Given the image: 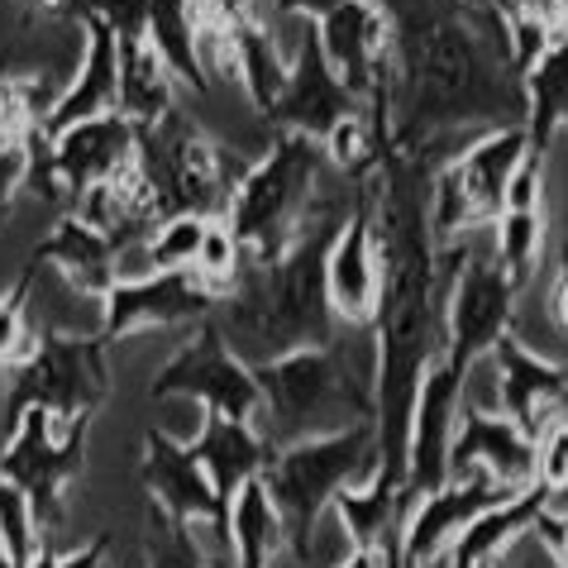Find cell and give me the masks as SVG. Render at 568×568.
I'll return each mask as SVG.
<instances>
[{"label":"cell","instance_id":"1","mask_svg":"<svg viewBox=\"0 0 568 568\" xmlns=\"http://www.w3.org/2000/svg\"><path fill=\"white\" fill-rule=\"evenodd\" d=\"M387 24L392 149L435 153L464 124H520L526 91L497 6L473 0H373Z\"/></svg>","mask_w":568,"mask_h":568},{"label":"cell","instance_id":"2","mask_svg":"<svg viewBox=\"0 0 568 568\" xmlns=\"http://www.w3.org/2000/svg\"><path fill=\"white\" fill-rule=\"evenodd\" d=\"M435 153L387 149L377 163V373H373V430H377V478L406 487V435L420 377L445 349V287L439 244L430 234V178Z\"/></svg>","mask_w":568,"mask_h":568},{"label":"cell","instance_id":"3","mask_svg":"<svg viewBox=\"0 0 568 568\" xmlns=\"http://www.w3.org/2000/svg\"><path fill=\"white\" fill-rule=\"evenodd\" d=\"M349 201H315L311 220L287 254L273 263H244L234 292L220 302L225 306L220 335L248 368L292 349H329L335 344V311L325 302V258L339 225L349 220Z\"/></svg>","mask_w":568,"mask_h":568},{"label":"cell","instance_id":"4","mask_svg":"<svg viewBox=\"0 0 568 568\" xmlns=\"http://www.w3.org/2000/svg\"><path fill=\"white\" fill-rule=\"evenodd\" d=\"M325 153L302 134H273V144L254 168L240 172L225 211L230 234L240 240L248 263H273L292 248L302 225L315 211Z\"/></svg>","mask_w":568,"mask_h":568},{"label":"cell","instance_id":"5","mask_svg":"<svg viewBox=\"0 0 568 568\" xmlns=\"http://www.w3.org/2000/svg\"><path fill=\"white\" fill-rule=\"evenodd\" d=\"M254 377L263 392L258 420L267 425V449L373 420V387L358 383L335 349H292L258 363Z\"/></svg>","mask_w":568,"mask_h":568},{"label":"cell","instance_id":"6","mask_svg":"<svg viewBox=\"0 0 568 568\" xmlns=\"http://www.w3.org/2000/svg\"><path fill=\"white\" fill-rule=\"evenodd\" d=\"M377 468V430L373 420L344 425V430L315 435V439H296L267 454L263 483L273 493L277 511H282V530L287 545L296 549V559H311V540H315V520L329 511L344 487H354L363 473Z\"/></svg>","mask_w":568,"mask_h":568},{"label":"cell","instance_id":"7","mask_svg":"<svg viewBox=\"0 0 568 568\" xmlns=\"http://www.w3.org/2000/svg\"><path fill=\"white\" fill-rule=\"evenodd\" d=\"M134 163L153 192L158 220H168V215L225 220L240 172H230L225 153L186 115H178V110H172L163 124H153V130H139Z\"/></svg>","mask_w":568,"mask_h":568},{"label":"cell","instance_id":"8","mask_svg":"<svg viewBox=\"0 0 568 568\" xmlns=\"http://www.w3.org/2000/svg\"><path fill=\"white\" fill-rule=\"evenodd\" d=\"M105 402H110L105 344L97 335L43 329L29 344V354L10 368L6 420L14 425L24 412H49L58 420H77V416H97Z\"/></svg>","mask_w":568,"mask_h":568},{"label":"cell","instance_id":"9","mask_svg":"<svg viewBox=\"0 0 568 568\" xmlns=\"http://www.w3.org/2000/svg\"><path fill=\"white\" fill-rule=\"evenodd\" d=\"M87 435L91 416L58 420L49 412H24L10 425V439L0 449V478L24 493L39 535H53L68 520V487L87 468Z\"/></svg>","mask_w":568,"mask_h":568},{"label":"cell","instance_id":"10","mask_svg":"<svg viewBox=\"0 0 568 568\" xmlns=\"http://www.w3.org/2000/svg\"><path fill=\"white\" fill-rule=\"evenodd\" d=\"M526 130L501 124L473 139L464 153H454L445 168L430 178V234L435 244H454L468 230H483L501 215V196L516 163L526 158Z\"/></svg>","mask_w":568,"mask_h":568},{"label":"cell","instance_id":"11","mask_svg":"<svg viewBox=\"0 0 568 568\" xmlns=\"http://www.w3.org/2000/svg\"><path fill=\"white\" fill-rule=\"evenodd\" d=\"M511 315H516V287L501 273L497 254H478L464 244V258L454 263L449 287H445V349L439 363L464 377L497 349V339L511 335Z\"/></svg>","mask_w":568,"mask_h":568},{"label":"cell","instance_id":"12","mask_svg":"<svg viewBox=\"0 0 568 568\" xmlns=\"http://www.w3.org/2000/svg\"><path fill=\"white\" fill-rule=\"evenodd\" d=\"M153 397H192L215 416L248 420V425L263 412V392H258L254 368L230 349L215 321H201L196 335L158 368Z\"/></svg>","mask_w":568,"mask_h":568},{"label":"cell","instance_id":"13","mask_svg":"<svg viewBox=\"0 0 568 568\" xmlns=\"http://www.w3.org/2000/svg\"><path fill=\"white\" fill-rule=\"evenodd\" d=\"M215 292L201 282L192 267L182 273H144V277H120L115 287L101 296V329L97 339L120 344L124 335L144 325H201L215 311Z\"/></svg>","mask_w":568,"mask_h":568},{"label":"cell","instance_id":"14","mask_svg":"<svg viewBox=\"0 0 568 568\" xmlns=\"http://www.w3.org/2000/svg\"><path fill=\"white\" fill-rule=\"evenodd\" d=\"M358 110H368V105L335 77L315 24L302 29L296 53L287 62V87H282V97L267 105V120L277 124V134H302L311 144H325L329 130H335L339 120L358 115Z\"/></svg>","mask_w":568,"mask_h":568},{"label":"cell","instance_id":"15","mask_svg":"<svg viewBox=\"0 0 568 568\" xmlns=\"http://www.w3.org/2000/svg\"><path fill=\"white\" fill-rule=\"evenodd\" d=\"M373 215H377V172L354 182L349 220L339 225L335 244H329V258H325V302L335 311V321H349V325H373V315H377L383 267H377Z\"/></svg>","mask_w":568,"mask_h":568},{"label":"cell","instance_id":"16","mask_svg":"<svg viewBox=\"0 0 568 568\" xmlns=\"http://www.w3.org/2000/svg\"><path fill=\"white\" fill-rule=\"evenodd\" d=\"M139 130L120 115H97L49 139V163H43V196H87L91 186L120 178L134 168Z\"/></svg>","mask_w":568,"mask_h":568},{"label":"cell","instance_id":"17","mask_svg":"<svg viewBox=\"0 0 568 568\" xmlns=\"http://www.w3.org/2000/svg\"><path fill=\"white\" fill-rule=\"evenodd\" d=\"M464 478H493L507 493H526L535 487V439L516 420L464 402L449 439V483Z\"/></svg>","mask_w":568,"mask_h":568},{"label":"cell","instance_id":"18","mask_svg":"<svg viewBox=\"0 0 568 568\" xmlns=\"http://www.w3.org/2000/svg\"><path fill=\"white\" fill-rule=\"evenodd\" d=\"M139 478L153 501V511L182 526H211L225 535V501L215 497L206 468L196 464L192 445L172 439L168 430H144V459H139Z\"/></svg>","mask_w":568,"mask_h":568},{"label":"cell","instance_id":"19","mask_svg":"<svg viewBox=\"0 0 568 568\" xmlns=\"http://www.w3.org/2000/svg\"><path fill=\"white\" fill-rule=\"evenodd\" d=\"M464 387H468L464 377H454L439 358L420 377L412 435H406V493L412 497H425L449 483V439H454V425H459Z\"/></svg>","mask_w":568,"mask_h":568},{"label":"cell","instance_id":"20","mask_svg":"<svg viewBox=\"0 0 568 568\" xmlns=\"http://www.w3.org/2000/svg\"><path fill=\"white\" fill-rule=\"evenodd\" d=\"M516 493L497 487L493 478H464V483H445L435 493H425L412 501V511L402 520V568H430L445 559V549L454 545L473 516L493 511L497 501H507Z\"/></svg>","mask_w":568,"mask_h":568},{"label":"cell","instance_id":"21","mask_svg":"<svg viewBox=\"0 0 568 568\" xmlns=\"http://www.w3.org/2000/svg\"><path fill=\"white\" fill-rule=\"evenodd\" d=\"M315 34H321V49L335 77L363 105L377 87H387V24L373 0H344L335 14L315 24Z\"/></svg>","mask_w":568,"mask_h":568},{"label":"cell","instance_id":"22","mask_svg":"<svg viewBox=\"0 0 568 568\" xmlns=\"http://www.w3.org/2000/svg\"><path fill=\"white\" fill-rule=\"evenodd\" d=\"M497 358V402L501 416L516 420L530 439H540V430L549 425V416L568 402V368L549 363L545 354L526 349L516 335L497 339V349L487 354Z\"/></svg>","mask_w":568,"mask_h":568},{"label":"cell","instance_id":"23","mask_svg":"<svg viewBox=\"0 0 568 568\" xmlns=\"http://www.w3.org/2000/svg\"><path fill=\"white\" fill-rule=\"evenodd\" d=\"M87 24V53H82V68H77L72 87L49 105L43 115V139H53L62 130L82 120H97V115H115L120 105V39L105 20H82Z\"/></svg>","mask_w":568,"mask_h":568},{"label":"cell","instance_id":"24","mask_svg":"<svg viewBox=\"0 0 568 568\" xmlns=\"http://www.w3.org/2000/svg\"><path fill=\"white\" fill-rule=\"evenodd\" d=\"M29 263H34V267H58V273L68 277L77 292L91 296V302H101V296L120 282V273H115V267H120V248L110 244L97 225H87L82 215L58 220V225L49 230V240L34 244Z\"/></svg>","mask_w":568,"mask_h":568},{"label":"cell","instance_id":"25","mask_svg":"<svg viewBox=\"0 0 568 568\" xmlns=\"http://www.w3.org/2000/svg\"><path fill=\"white\" fill-rule=\"evenodd\" d=\"M192 454H196V464L206 468L215 497L230 507L234 493H240L244 483L263 478L267 454L273 449H267V439L248 420H230V416L206 412L201 416V435L192 439Z\"/></svg>","mask_w":568,"mask_h":568},{"label":"cell","instance_id":"26","mask_svg":"<svg viewBox=\"0 0 568 568\" xmlns=\"http://www.w3.org/2000/svg\"><path fill=\"white\" fill-rule=\"evenodd\" d=\"M43 115L34 82L24 77H0V220L10 215L20 186L34 172V139H43Z\"/></svg>","mask_w":568,"mask_h":568},{"label":"cell","instance_id":"27","mask_svg":"<svg viewBox=\"0 0 568 568\" xmlns=\"http://www.w3.org/2000/svg\"><path fill=\"white\" fill-rule=\"evenodd\" d=\"M545 507H555V497H549L545 487L535 483V487H526V493L497 501L493 511L473 516L468 526L454 535V545L445 549V568H487L497 555H507L511 540L530 535L535 516H540Z\"/></svg>","mask_w":568,"mask_h":568},{"label":"cell","instance_id":"28","mask_svg":"<svg viewBox=\"0 0 568 568\" xmlns=\"http://www.w3.org/2000/svg\"><path fill=\"white\" fill-rule=\"evenodd\" d=\"M120 115L134 130H153L178 110V77L149 39H120Z\"/></svg>","mask_w":568,"mask_h":568},{"label":"cell","instance_id":"29","mask_svg":"<svg viewBox=\"0 0 568 568\" xmlns=\"http://www.w3.org/2000/svg\"><path fill=\"white\" fill-rule=\"evenodd\" d=\"M520 91H526V149L535 158L549 153V139L559 134L568 115V39H555L549 49L520 72Z\"/></svg>","mask_w":568,"mask_h":568},{"label":"cell","instance_id":"30","mask_svg":"<svg viewBox=\"0 0 568 568\" xmlns=\"http://www.w3.org/2000/svg\"><path fill=\"white\" fill-rule=\"evenodd\" d=\"M225 540L234 549V568H267L282 545H287V530H282V511L267 483L254 478L234 493L230 511H225Z\"/></svg>","mask_w":568,"mask_h":568},{"label":"cell","instance_id":"31","mask_svg":"<svg viewBox=\"0 0 568 568\" xmlns=\"http://www.w3.org/2000/svg\"><path fill=\"white\" fill-rule=\"evenodd\" d=\"M144 39L153 43V53L168 62L178 87L211 91L206 72H201V58H196V0H149Z\"/></svg>","mask_w":568,"mask_h":568},{"label":"cell","instance_id":"32","mask_svg":"<svg viewBox=\"0 0 568 568\" xmlns=\"http://www.w3.org/2000/svg\"><path fill=\"white\" fill-rule=\"evenodd\" d=\"M230 49H234V82H240L248 91V101L267 115V105L282 97V87H287V62H282L267 24L258 20V14L234 20L230 24Z\"/></svg>","mask_w":568,"mask_h":568},{"label":"cell","instance_id":"33","mask_svg":"<svg viewBox=\"0 0 568 568\" xmlns=\"http://www.w3.org/2000/svg\"><path fill=\"white\" fill-rule=\"evenodd\" d=\"M497 263L501 273L511 277V287L520 292L526 282L540 273V254H545V206H530V211H501L497 220Z\"/></svg>","mask_w":568,"mask_h":568},{"label":"cell","instance_id":"34","mask_svg":"<svg viewBox=\"0 0 568 568\" xmlns=\"http://www.w3.org/2000/svg\"><path fill=\"white\" fill-rule=\"evenodd\" d=\"M206 230H211V220H201V215L158 220L153 234L144 240L149 273H182V267H192L196 254H201V244H206Z\"/></svg>","mask_w":568,"mask_h":568},{"label":"cell","instance_id":"35","mask_svg":"<svg viewBox=\"0 0 568 568\" xmlns=\"http://www.w3.org/2000/svg\"><path fill=\"white\" fill-rule=\"evenodd\" d=\"M144 568H215V559L201 549L192 526L153 511L149 535H144Z\"/></svg>","mask_w":568,"mask_h":568},{"label":"cell","instance_id":"36","mask_svg":"<svg viewBox=\"0 0 568 568\" xmlns=\"http://www.w3.org/2000/svg\"><path fill=\"white\" fill-rule=\"evenodd\" d=\"M244 263H248V254L240 248V240L230 234V225H225V220H211L206 244H201V254H196V263H192V273L215 292V302H225V296L234 292V282H240Z\"/></svg>","mask_w":568,"mask_h":568},{"label":"cell","instance_id":"37","mask_svg":"<svg viewBox=\"0 0 568 568\" xmlns=\"http://www.w3.org/2000/svg\"><path fill=\"white\" fill-rule=\"evenodd\" d=\"M34 277H39V267L34 263H24V273L14 277V287L0 296V368H14L24 354H29V292H34Z\"/></svg>","mask_w":568,"mask_h":568},{"label":"cell","instance_id":"38","mask_svg":"<svg viewBox=\"0 0 568 568\" xmlns=\"http://www.w3.org/2000/svg\"><path fill=\"white\" fill-rule=\"evenodd\" d=\"M535 483H540L549 497L568 493V416L549 420L540 439H535Z\"/></svg>","mask_w":568,"mask_h":568},{"label":"cell","instance_id":"39","mask_svg":"<svg viewBox=\"0 0 568 568\" xmlns=\"http://www.w3.org/2000/svg\"><path fill=\"white\" fill-rule=\"evenodd\" d=\"M530 535H535V540L545 545V555L555 559L559 568H568V516H559L555 507H545L540 516H535Z\"/></svg>","mask_w":568,"mask_h":568},{"label":"cell","instance_id":"40","mask_svg":"<svg viewBox=\"0 0 568 568\" xmlns=\"http://www.w3.org/2000/svg\"><path fill=\"white\" fill-rule=\"evenodd\" d=\"M58 568H110V535L77 545L72 555H58Z\"/></svg>","mask_w":568,"mask_h":568},{"label":"cell","instance_id":"41","mask_svg":"<svg viewBox=\"0 0 568 568\" xmlns=\"http://www.w3.org/2000/svg\"><path fill=\"white\" fill-rule=\"evenodd\" d=\"M196 14H206L215 24H234L244 14H254V0H196Z\"/></svg>","mask_w":568,"mask_h":568},{"label":"cell","instance_id":"42","mask_svg":"<svg viewBox=\"0 0 568 568\" xmlns=\"http://www.w3.org/2000/svg\"><path fill=\"white\" fill-rule=\"evenodd\" d=\"M273 6H277V14H302V20L321 24L325 14H335L344 6V0H273Z\"/></svg>","mask_w":568,"mask_h":568},{"label":"cell","instance_id":"43","mask_svg":"<svg viewBox=\"0 0 568 568\" xmlns=\"http://www.w3.org/2000/svg\"><path fill=\"white\" fill-rule=\"evenodd\" d=\"M549 315H555V325L568 335V267L559 273V282H555V292H549Z\"/></svg>","mask_w":568,"mask_h":568},{"label":"cell","instance_id":"44","mask_svg":"<svg viewBox=\"0 0 568 568\" xmlns=\"http://www.w3.org/2000/svg\"><path fill=\"white\" fill-rule=\"evenodd\" d=\"M549 10H555V29H559V39H568V0H549Z\"/></svg>","mask_w":568,"mask_h":568},{"label":"cell","instance_id":"45","mask_svg":"<svg viewBox=\"0 0 568 568\" xmlns=\"http://www.w3.org/2000/svg\"><path fill=\"white\" fill-rule=\"evenodd\" d=\"M0 568H20V564H14V559L6 555V545H0Z\"/></svg>","mask_w":568,"mask_h":568},{"label":"cell","instance_id":"46","mask_svg":"<svg viewBox=\"0 0 568 568\" xmlns=\"http://www.w3.org/2000/svg\"><path fill=\"white\" fill-rule=\"evenodd\" d=\"M34 6H49V10H58V0H34Z\"/></svg>","mask_w":568,"mask_h":568},{"label":"cell","instance_id":"47","mask_svg":"<svg viewBox=\"0 0 568 568\" xmlns=\"http://www.w3.org/2000/svg\"><path fill=\"white\" fill-rule=\"evenodd\" d=\"M473 6H497V0H473Z\"/></svg>","mask_w":568,"mask_h":568},{"label":"cell","instance_id":"48","mask_svg":"<svg viewBox=\"0 0 568 568\" xmlns=\"http://www.w3.org/2000/svg\"><path fill=\"white\" fill-rule=\"evenodd\" d=\"M430 568H445V559H439V564H430Z\"/></svg>","mask_w":568,"mask_h":568},{"label":"cell","instance_id":"49","mask_svg":"<svg viewBox=\"0 0 568 568\" xmlns=\"http://www.w3.org/2000/svg\"><path fill=\"white\" fill-rule=\"evenodd\" d=\"M564 124H568V115H564Z\"/></svg>","mask_w":568,"mask_h":568}]
</instances>
